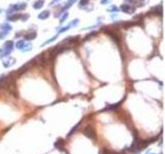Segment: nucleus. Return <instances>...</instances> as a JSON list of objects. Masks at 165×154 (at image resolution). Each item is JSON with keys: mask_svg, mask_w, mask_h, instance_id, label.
<instances>
[{"mask_svg": "<svg viewBox=\"0 0 165 154\" xmlns=\"http://www.w3.org/2000/svg\"><path fill=\"white\" fill-rule=\"evenodd\" d=\"M56 38H57V36H55V37H53V38H51V39H50V40H47V41H46V42H45V43H44V44H47V43H50V42H52V41H54V40H55V39H56Z\"/></svg>", "mask_w": 165, "mask_h": 154, "instance_id": "19", "label": "nucleus"}, {"mask_svg": "<svg viewBox=\"0 0 165 154\" xmlns=\"http://www.w3.org/2000/svg\"><path fill=\"white\" fill-rule=\"evenodd\" d=\"M126 1H127V2H135L136 0H126Z\"/></svg>", "mask_w": 165, "mask_h": 154, "instance_id": "23", "label": "nucleus"}, {"mask_svg": "<svg viewBox=\"0 0 165 154\" xmlns=\"http://www.w3.org/2000/svg\"><path fill=\"white\" fill-rule=\"evenodd\" d=\"M108 11H117V10H118V8H117V7H113V8H111V9H107Z\"/></svg>", "mask_w": 165, "mask_h": 154, "instance_id": "21", "label": "nucleus"}, {"mask_svg": "<svg viewBox=\"0 0 165 154\" xmlns=\"http://www.w3.org/2000/svg\"><path fill=\"white\" fill-rule=\"evenodd\" d=\"M84 135L87 137V138H89V139H95V137H96V132H95V129H94V128L93 127H91V125H89V127H87V128H85V129H84Z\"/></svg>", "mask_w": 165, "mask_h": 154, "instance_id": "2", "label": "nucleus"}, {"mask_svg": "<svg viewBox=\"0 0 165 154\" xmlns=\"http://www.w3.org/2000/svg\"><path fill=\"white\" fill-rule=\"evenodd\" d=\"M12 47H13L12 41H7V42H5L3 48L0 50V58L7 57V55L12 51Z\"/></svg>", "mask_w": 165, "mask_h": 154, "instance_id": "1", "label": "nucleus"}, {"mask_svg": "<svg viewBox=\"0 0 165 154\" xmlns=\"http://www.w3.org/2000/svg\"><path fill=\"white\" fill-rule=\"evenodd\" d=\"M49 16H50V11H49V10H44V11H42L41 13H39L38 19H40V20H45V19L49 18Z\"/></svg>", "mask_w": 165, "mask_h": 154, "instance_id": "5", "label": "nucleus"}, {"mask_svg": "<svg viewBox=\"0 0 165 154\" xmlns=\"http://www.w3.org/2000/svg\"><path fill=\"white\" fill-rule=\"evenodd\" d=\"M67 17H68V13H67V12H66V13H64V16L62 17V19L60 20V22H61V23H63V22H64V20H66V19H67Z\"/></svg>", "mask_w": 165, "mask_h": 154, "instance_id": "16", "label": "nucleus"}, {"mask_svg": "<svg viewBox=\"0 0 165 154\" xmlns=\"http://www.w3.org/2000/svg\"><path fill=\"white\" fill-rule=\"evenodd\" d=\"M22 18V16L21 15H15V16H12V17H7V20H9V21H16V20H18V19H21Z\"/></svg>", "mask_w": 165, "mask_h": 154, "instance_id": "10", "label": "nucleus"}, {"mask_svg": "<svg viewBox=\"0 0 165 154\" xmlns=\"http://www.w3.org/2000/svg\"><path fill=\"white\" fill-rule=\"evenodd\" d=\"M31 48H32V45H31V44H25V45L23 46V48H22V51H31Z\"/></svg>", "mask_w": 165, "mask_h": 154, "instance_id": "11", "label": "nucleus"}, {"mask_svg": "<svg viewBox=\"0 0 165 154\" xmlns=\"http://www.w3.org/2000/svg\"><path fill=\"white\" fill-rule=\"evenodd\" d=\"M0 13H1V9H0Z\"/></svg>", "mask_w": 165, "mask_h": 154, "instance_id": "24", "label": "nucleus"}, {"mask_svg": "<svg viewBox=\"0 0 165 154\" xmlns=\"http://www.w3.org/2000/svg\"><path fill=\"white\" fill-rule=\"evenodd\" d=\"M75 1H77V0H69V1H68L67 3H66V5H65V7L63 8V9H66V8H69L70 7V6L75 2Z\"/></svg>", "mask_w": 165, "mask_h": 154, "instance_id": "13", "label": "nucleus"}, {"mask_svg": "<svg viewBox=\"0 0 165 154\" xmlns=\"http://www.w3.org/2000/svg\"><path fill=\"white\" fill-rule=\"evenodd\" d=\"M43 5V0H38V1H36L35 3H34V8L35 9H38V8H40L41 6Z\"/></svg>", "mask_w": 165, "mask_h": 154, "instance_id": "7", "label": "nucleus"}, {"mask_svg": "<svg viewBox=\"0 0 165 154\" xmlns=\"http://www.w3.org/2000/svg\"><path fill=\"white\" fill-rule=\"evenodd\" d=\"M24 45H25V40H20L16 43V47L19 48V50H22Z\"/></svg>", "mask_w": 165, "mask_h": 154, "instance_id": "8", "label": "nucleus"}, {"mask_svg": "<svg viewBox=\"0 0 165 154\" xmlns=\"http://www.w3.org/2000/svg\"><path fill=\"white\" fill-rule=\"evenodd\" d=\"M68 29H69V26H68V27H65V28H62V29L59 31V33H63V32H65V31L68 30Z\"/></svg>", "mask_w": 165, "mask_h": 154, "instance_id": "17", "label": "nucleus"}, {"mask_svg": "<svg viewBox=\"0 0 165 154\" xmlns=\"http://www.w3.org/2000/svg\"><path fill=\"white\" fill-rule=\"evenodd\" d=\"M15 63H16V60H15V59L11 58V57H8L7 60H4V61H3V66H4L5 68H7V67L12 66L13 64H15Z\"/></svg>", "mask_w": 165, "mask_h": 154, "instance_id": "4", "label": "nucleus"}, {"mask_svg": "<svg viewBox=\"0 0 165 154\" xmlns=\"http://www.w3.org/2000/svg\"><path fill=\"white\" fill-rule=\"evenodd\" d=\"M79 125H80V123H78V124H77V125H75V127H74V128H72V129H71V131H70V132H69V136H70V135H71V134H72V132H73V131H75V130H77V128H78V127H79Z\"/></svg>", "mask_w": 165, "mask_h": 154, "instance_id": "18", "label": "nucleus"}, {"mask_svg": "<svg viewBox=\"0 0 165 154\" xmlns=\"http://www.w3.org/2000/svg\"><path fill=\"white\" fill-rule=\"evenodd\" d=\"M0 28H1V29H5L6 31L11 30V26H10V25H8V24H3V25L0 26Z\"/></svg>", "mask_w": 165, "mask_h": 154, "instance_id": "12", "label": "nucleus"}, {"mask_svg": "<svg viewBox=\"0 0 165 154\" xmlns=\"http://www.w3.org/2000/svg\"><path fill=\"white\" fill-rule=\"evenodd\" d=\"M121 10L124 11V12H128V13H132L135 11V7H132L130 5H127V4H123L121 6Z\"/></svg>", "mask_w": 165, "mask_h": 154, "instance_id": "3", "label": "nucleus"}, {"mask_svg": "<svg viewBox=\"0 0 165 154\" xmlns=\"http://www.w3.org/2000/svg\"><path fill=\"white\" fill-rule=\"evenodd\" d=\"M35 37H36V33H35V32H31V33H29V34H26L24 38H25V40L30 41V40L34 39Z\"/></svg>", "mask_w": 165, "mask_h": 154, "instance_id": "6", "label": "nucleus"}, {"mask_svg": "<svg viewBox=\"0 0 165 154\" xmlns=\"http://www.w3.org/2000/svg\"><path fill=\"white\" fill-rule=\"evenodd\" d=\"M160 154H162V153H160Z\"/></svg>", "mask_w": 165, "mask_h": 154, "instance_id": "25", "label": "nucleus"}, {"mask_svg": "<svg viewBox=\"0 0 165 154\" xmlns=\"http://www.w3.org/2000/svg\"><path fill=\"white\" fill-rule=\"evenodd\" d=\"M111 1H112V0H102L101 3H102V4H105V3H109Z\"/></svg>", "mask_w": 165, "mask_h": 154, "instance_id": "20", "label": "nucleus"}, {"mask_svg": "<svg viewBox=\"0 0 165 154\" xmlns=\"http://www.w3.org/2000/svg\"><path fill=\"white\" fill-rule=\"evenodd\" d=\"M88 2H89V0H81L80 5H81V6H85V5H86Z\"/></svg>", "mask_w": 165, "mask_h": 154, "instance_id": "15", "label": "nucleus"}, {"mask_svg": "<svg viewBox=\"0 0 165 154\" xmlns=\"http://www.w3.org/2000/svg\"><path fill=\"white\" fill-rule=\"evenodd\" d=\"M78 22H79V20H75V21H72V25H74V26H75V25H77V24H78Z\"/></svg>", "mask_w": 165, "mask_h": 154, "instance_id": "22", "label": "nucleus"}, {"mask_svg": "<svg viewBox=\"0 0 165 154\" xmlns=\"http://www.w3.org/2000/svg\"><path fill=\"white\" fill-rule=\"evenodd\" d=\"M121 103H122V101L119 102L118 104H114V105H112V106H106L105 110H112V109H115V108H118V107L120 106V104H121Z\"/></svg>", "mask_w": 165, "mask_h": 154, "instance_id": "9", "label": "nucleus"}, {"mask_svg": "<svg viewBox=\"0 0 165 154\" xmlns=\"http://www.w3.org/2000/svg\"><path fill=\"white\" fill-rule=\"evenodd\" d=\"M8 32H9V31H6V30L2 31L1 33H0V39H2V38H4V37H5V35H7V34H8Z\"/></svg>", "mask_w": 165, "mask_h": 154, "instance_id": "14", "label": "nucleus"}]
</instances>
